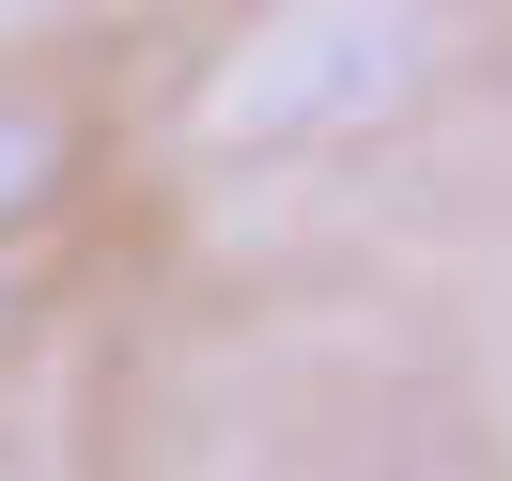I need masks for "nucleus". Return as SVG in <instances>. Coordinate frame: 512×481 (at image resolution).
I'll list each match as a JSON object with an SVG mask.
<instances>
[{
  "mask_svg": "<svg viewBox=\"0 0 512 481\" xmlns=\"http://www.w3.org/2000/svg\"><path fill=\"white\" fill-rule=\"evenodd\" d=\"M63 187H78V125L47 94H0V249L63 218Z\"/></svg>",
  "mask_w": 512,
  "mask_h": 481,
  "instance_id": "obj_2",
  "label": "nucleus"
},
{
  "mask_svg": "<svg viewBox=\"0 0 512 481\" xmlns=\"http://www.w3.org/2000/svg\"><path fill=\"white\" fill-rule=\"evenodd\" d=\"M16 311H32V295H16V280H0V342H16Z\"/></svg>",
  "mask_w": 512,
  "mask_h": 481,
  "instance_id": "obj_3",
  "label": "nucleus"
},
{
  "mask_svg": "<svg viewBox=\"0 0 512 481\" xmlns=\"http://www.w3.org/2000/svg\"><path fill=\"white\" fill-rule=\"evenodd\" d=\"M450 78V32L404 0H295L249 16L218 63L187 78V140L202 156H311V140H373Z\"/></svg>",
  "mask_w": 512,
  "mask_h": 481,
  "instance_id": "obj_1",
  "label": "nucleus"
}]
</instances>
